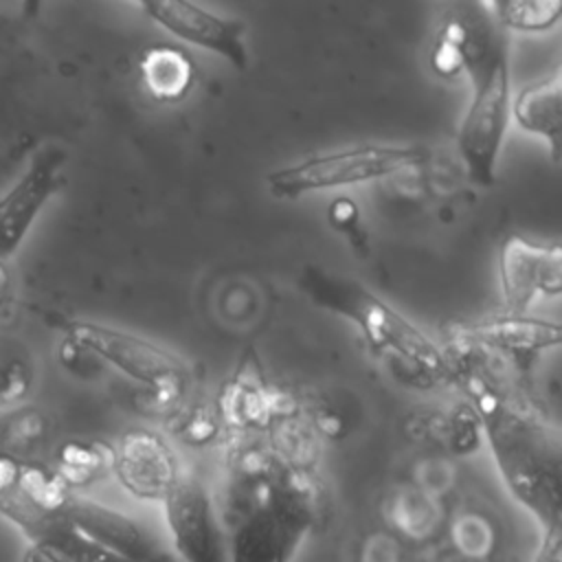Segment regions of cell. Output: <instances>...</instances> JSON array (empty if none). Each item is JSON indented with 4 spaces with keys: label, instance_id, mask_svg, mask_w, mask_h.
Wrapping results in <instances>:
<instances>
[{
    "label": "cell",
    "instance_id": "obj_1",
    "mask_svg": "<svg viewBox=\"0 0 562 562\" xmlns=\"http://www.w3.org/2000/svg\"><path fill=\"white\" fill-rule=\"evenodd\" d=\"M437 46L470 79L472 99L457 132V147L468 178L479 187H490L496 180L512 110L507 46L490 4H452L441 20Z\"/></svg>",
    "mask_w": 562,
    "mask_h": 562
},
{
    "label": "cell",
    "instance_id": "obj_2",
    "mask_svg": "<svg viewBox=\"0 0 562 562\" xmlns=\"http://www.w3.org/2000/svg\"><path fill=\"white\" fill-rule=\"evenodd\" d=\"M468 391L509 494L533 516L540 533L562 531V441L555 426L487 378Z\"/></svg>",
    "mask_w": 562,
    "mask_h": 562
},
{
    "label": "cell",
    "instance_id": "obj_3",
    "mask_svg": "<svg viewBox=\"0 0 562 562\" xmlns=\"http://www.w3.org/2000/svg\"><path fill=\"white\" fill-rule=\"evenodd\" d=\"M296 283L314 305L351 321L375 353L404 367L411 378L432 384L450 373L439 345L360 281L307 266Z\"/></svg>",
    "mask_w": 562,
    "mask_h": 562
},
{
    "label": "cell",
    "instance_id": "obj_4",
    "mask_svg": "<svg viewBox=\"0 0 562 562\" xmlns=\"http://www.w3.org/2000/svg\"><path fill=\"white\" fill-rule=\"evenodd\" d=\"M426 158V149L417 145H358L279 167L266 176V187L277 198H299L312 191L391 178L424 165Z\"/></svg>",
    "mask_w": 562,
    "mask_h": 562
},
{
    "label": "cell",
    "instance_id": "obj_5",
    "mask_svg": "<svg viewBox=\"0 0 562 562\" xmlns=\"http://www.w3.org/2000/svg\"><path fill=\"white\" fill-rule=\"evenodd\" d=\"M312 525L314 509L303 492L274 490L231 525L226 562H292Z\"/></svg>",
    "mask_w": 562,
    "mask_h": 562
},
{
    "label": "cell",
    "instance_id": "obj_6",
    "mask_svg": "<svg viewBox=\"0 0 562 562\" xmlns=\"http://www.w3.org/2000/svg\"><path fill=\"white\" fill-rule=\"evenodd\" d=\"M68 340L156 391L176 393L184 386L187 367L176 356L140 336L90 321H72L68 323Z\"/></svg>",
    "mask_w": 562,
    "mask_h": 562
},
{
    "label": "cell",
    "instance_id": "obj_7",
    "mask_svg": "<svg viewBox=\"0 0 562 562\" xmlns=\"http://www.w3.org/2000/svg\"><path fill=\"white\" fill-rule=\"evenodd\" d=\"M498 281L505 314H525L536 296H560L562 248L509 235L498 248Z\"/></svg>",
    "mask_w": 562,
    "mask_h": 562
},
{
    "label": "cell",
    "instance_id": "obj_8",
    "mask_svg": "<svg viewBox=\"0 0 562 562\" xmlns=\"http://www.w3.org/2000/svg\"><path fill=\"white\" fill-rule=\"evenodd\" d=\"M178 562H226V540L206 487L182 474L162 501Z\"/></svg>",
    "mask_w": 562,
    "mask_h": 562
},
{
    "label": "cell",
    "instance_id": "obj_9",
    "mask_svg": "<svg viewBox=\"0 0 562 562\" xmlns=\"http://www.w3.org/2000/svg\"><path fill=\"white\" fill-rule=\"evenodd\" d=\"M66 165L64 149H40L18 182L0 198V261L13 257L24 244L42 209L55 195Z\"/></svg>",
    "mask_w": 562,
    "mask_h": 562
},
{
    "label": "cell",
    "instance_id": "obj_10",
    "mask_svg": "<svg viewBox=\"0 0 562 562\" xmlns=\"http://www.w3.org/2000/svg\"><path fill=\"white\" fill-rule=\"evenodd\" d=\"M140 9L165 31L198 48L220 55L224 61L244 70L248 66L246 26L235 18H222L193 2H143Z\"/></svg>",
    "mask_w": 562,
    "mask_h": 562
},
{
    "label": "cell",
    "instance_id": "obj_11",
    "mask_svg": "<svg viewBox=\"0 0 562 562\" xmlns=\"http://www.w3.org/2000/svg\"><path fill=\"white\" fill-rule=\"evenodd\" d=\"M64 520L130 562H178L176 553H171L143 525L94 501L72 496L64 509Z\"/></svg>",
    "mask_w": 562,
    "mask_h": 562
},
{
    "label": "cell",
    "instance_id": "obj_12",
    "mask_svg": "<svg viewBox=\"0 0 562 562\" xmlns=\"http://www.w3.org/2000/svg\"><path fill=\"white\" fill-rule=\"evenodd\" d=\"M112 470L130 494L160 503L182 476L171 448L149 430H132L121 437L112 450Z\"/></svg>",
    "mask_w": 562,
    "mask_h": 562
},
{
    "label": "cell",
    "instance_id": "obj_13",
    "mask_svg": "<svg viewBox=\"0 0 562 562\" xmlns=\"http://www.w3.org/2000/svg\"><path fill=\"white\" fill-rule=\"evenodd\" d=\"M454 342L507 353L512 358H531L562 342V327L553 321L527 314H503L474 323H459L448 329Z\"/></svg>",
    "mask_w": 562,
    "mask_h": 562
},
{
    "label": "cell",
    "instance_id": "obj_14",
    "mask_svg": "<svg viewBox=\"0 0 562 562\" xmlns=\"http://www.w3.org/2000/svg\"><path fill=\"white\" fill-rule=\"evenodd\" d=\"M509 116L518 123L522 132L540 136L551 158L560 160L562 149V75H553L533 81L520 90L512 103Z\"/></svg>",
    "mask_w": 562,
    "mask_h": 562
},
{
    "label": "cell",
    "instance_id": "obj_15",
    "mask_svg": "<svg viewBox=\"0 0 562 562\" xmlns=\"http://www.w3.org/2000/svg\"><path fill=\"white\" fill-rule=\"evenodd\" d=\"M31 549L24 562H130L112 549L94 542L61 518L44 522L29 536Z\"/></svg>",
    "mask_w": 562,
    "mask_h": 562
},
{
    "label": "cell",
    "instance_id": "obj_16",
    "mask_svg": "<svg viewBox=\"0 0 562 562\" xmlns=\"http://www.w3.org/2000/svg\"><path fill=\"white\" fill-rule=\"evenodd\" d=\"M138 70L147 92L160 103L180 101L193 86L195 64L176 46H149L138 59Z\"/></svg>",
    "mask_w": 562,
    "mask_h": 562
},
{
    "label": "cell",
    "instance_id": "obj_17",
    "mask_svg": "<svg viewBox=\"0 0 562 562\" xmlns=\"http://www.w3.org/2000/svg\"><path fill=\"white\" fill-rule=\"evenodd\" d=\"M490 11L498 26L512 31L540 33L549 31L560 22L562 2L560 0H503L492 2Z\"/></svg>",
    "mask_w": 562,
    "mask_h": 562
},
{
    "label": "cell",
    "instance_id": "obj_18",
    "mask_svg": "<svg viewBox=\"0 0 562 562\" xmlns=\"http://www.w3.org/2000/svg\"><path fill=\"white\" fill-rule=\"evenodd\" d=\"M108 465H112V450L103 448L101 443L68 441L59 450L57 474L68 487L86 485L97 479Z\"/></svg>",
    "mask_w": 562,
    "mask_h": 562
},
{
    "label": "cell",
    "instance_id": "obj_19",
    "mask_svg": "<svg viewBox=\"0 0 562 562\" xmlns=\"http://www.w3.org/2000/svg\"><path fill=\"white\" fill-rule=\"evenodd\" d=\"M46 435V419L35 408H20L9 415L2 428V452L22 461L24 454H31Z\"/></svg>",
    "mask_w": 562,
    "mask_h": 562
},
{
    "label": "cell",
    "instance_id": "obj_20",
    "mask_svg": "<svg viewBox=\"0 0 562 562\" xmlns=\"http://www.w3.org/2000/svg\"><path fill=\"white\" fill-rule=\"evenodd\" d=\"M31 389V371L24 362L13 360L0 367V408L20 404Z\"/></svg>",
    "mask_w": 562,
    "mask_h": 562
},
{
    "label": "cell",
    "instance_id": "obj_21",
    "mask_svg": "<svg viewBox=\"0 0 562 562\" xmlns=\"http://www.w3.org/2000/svg\"><path fill=\"white\" fill-rule=\"evenodd\" d=\"M20 468H22L20 459H15L7 452H0V496L11 492L18 485Z\"/></svg>",
    "mask_w": 562,
    "mask_h": 562
},
{
    "label": "cell",
    "instance_id": "obj_22",
    "mask_svg": "<svg viewBox=\"0 0 562 562\" xmlns=\"http://www.w3.org/2000/svg\"><path fill=\"white\" fill-rule=\"evenodd\" d=\"M562 531L542 533L533 562H562Z\"/></svg>",
    "mask_w": 562,
    "mask_h": 562
},
{
    "label": "cell",
    "instance_id": "obj_23",
    "mask_svg": "<svg viewBox=\"0 0 562 562\" xmlns=\"http://www.w3.org/2000/svg\"><path fill=\"white\" fill-rule=\"evenodd\" d=\"M329 220L336 226H349V224L353 226V222H356V204L349 202V200H336L329 206Z\"/></svg>",
    "mask_w": 562,
    "mask_h": 562
},
{
    "label": "cell",
    "instance_id": "obj_24",
    "mask_svg": "<svg viewBox=\"0 0 562 562\" xmlns=\"http://www.w3.org/2000/svg\"><path fill=\"white\" fill-rule=\"evenodd\" d=\"M7 292H9V270L4 261H0V301L7 296Z\"/></svg>",
    "mask_w": 562,
    "mask_h": 562
}]
</instances>
